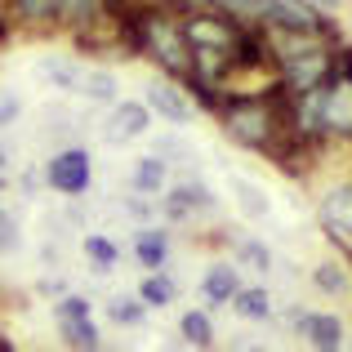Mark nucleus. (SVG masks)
<instances>
[{"label":"nucleus","mask_w":352,"mask_h":352,"mask_svg":"<svg viewBox=\"0 0 352 352\" xmlns=\"http://www.w3.org/2000/svg\"><path fill=\"white\" fill-rule=\"evenodd\" d=\"M50 188H58V192H67V197H76V192H85L89 188V156L85 152H58L50 161Z\"/></svg>","instance_id":"7"},{"label":"nucleus","mask_w":352,"mask_h":352,"mask_svg":"<svg viewBox=\"0 0 352 352\" xmlns=\"http://www.w3.org/2000/svg\"><path fill=\"white\" fill-rule=\"evenodd\" d=\"M179 32H183V41H188V50H223V54H232L241 27L232 18H219V14H197V18H188Z\"/></svg>","instance_id":"5"},{"label":"nucleus","mask_w":352,"mask_h":352,"mask_svg":"<svg viewBox=\"0 0 352 352\" xmlns=\"http://www.w3.org/2000/svg\"><path fill=\"white\" fill-rule=\"evenodd\" d=\"M76 317H89V303L80 299V294H67V299L58 303V326L63 321H76Z\"/></svg>","instance_id":"28"},{"label":"nucleus","mask_w":352,"mask_h":352,"mask_svg":"<svg viewBox=\"0 0 352 352\" xmlns=\"http://www.w3.org/2000/svg\"><path fill=\"white\" fill-rule=\"evenodd\" d=\"M183 339H188L192 348H210L214 330H210V317H206V312H183Z\"/></svg>","instance_id":"19"},{"label":"nucleus","mask_w":352,"mask_h":352,"mask_svg":"<svg viewBox=\"0 0 352 352\" xmlns=\"http://www.w3.org/2000/svg\"><path fill=\"white\" fill-rule=\"evenodd\" d=\"M179 5H197V0H179Z\"/></svg>","instance_id":"35"},{"label":"nucleus","mask_w":352,"mask_h":352,"mask_svg":"<svg viewBox=\"0 0 352 352\" xmlns=\"http://www.w3.org/2000/svg\"><path fill=\"white\" fill-rule=\"evenodd\" d=\"M138 299H143V308H165V303H174V281L161 272H152L143 281V290H138Z\"/></svg>","instance_id":"15"},{"label":"nucleus","mask_w":352,"mask_h":352,"mask_svg":"<svg viewBox=\"0 0 352 352\" xmlns=\"http://www.w3.org/2000/svg\"><path fill=\"white\" fill-rule=\"evenodd\" d=\"M147 112H156V116L174 120V125H183V120L192 116V107H188V98H183L174 85H165V80H152V85H147Z\"/></svg>","instance_id":"8"},{"label":"nucleus","mask_w":352,"mask_h":352,"mask_svg":"<svg viewBox=\"0 0 352 352\" xmlns=\"http://www.w3.org/2000/svg\"><path fill=\"white\" fill-rule=\"evenodd\" d=\"M63 339L72 348H98V326L89 317H76V321H63Z\"/></svg>","instance_id":"18"},{"label":"nucleus","mask_w":352,"mask_h":352,"mask_svg":"<svg viewBox=\"0 0 352 352\" xmlns=\"http://www.w3.org/2000/svg\"><path fill=\"white\" fill-rule=\"evenodd\" d=\"M232 303H236L241 317H250V321H263L267 312H272V299H267V290H236Z\"/></svg>","instance_id":"17"},{"label":"nucleus","mask_w":352,"mask_h":352,"mask_svg":"<svg viewBox=\"0 0 352 352\" xmlns=\"http://www.w3.org/2000/svg\"><path fill=\"white\" fill-rule=\"evenodd\" d=\"M138 54H152V58L161 63L170 76H179V80L192 76V50H188V41H183V32L174 23H165L156 9H147L143 23H138Z\"/></svg>","instance_id":"2"},{"label":"nucleus","mask_w":352,"mask_h":352,"mask_svg":"<svg viewBox=\"0 0 352 352\" xmlns=\"http://www.w3.org/2000/svg\"><path fill=\"white\" fill-rule=\"evenodd\" d=\"M112 321L116 326H138L143 321V299H112Z\"/></svg>","instance_id":"22"},{"label":"nucleus","mask_w":352,"mask_h":352,"mask_svg":"<svg viewBox=\"0 0 352 352\" xmlns=\"http://www.w3.org/2000/svg\"><path fill=\"white\" fill-rule=\"evenodd\" d=\"M36 76H41V80H54L58 89H76V85H80V72L72 67V63H58V58L36 63Z\"/></svg>","instance_id":"14"},{"label":"nucleus","mask_w":352,"mask_h":352,"mask_svg":"<svg viewBox=\"0 0 352 352\" xmlns=\"http://www.w3.org/2000/svg\"><path fill=\"white\" fill-rule=\"evenodd\" d=\"M138 263L143 267H165V258H170V241H165V232H156V228H147V232H138Z\"/></svg>","instance_id":"12"},{"label":"nucleus","mask_w":352,"mask_h":352,"mask_svg":"<svg viewBox=\"0 0 352 352\" xmlns=\"http://www.w3.org/2000/svg\"><path fill=\"white\" fill-rule=\"evenodd\" d=\"M161 183H165V161L161 156H143L134 165V188L138 192H161Z\"/></svg>","instance_id":"16"},{"label":"nucleus","mask_w":352,"mask_h":352,"mask_svg":"<svg viewBox=\"0 0 352 352\" xmlns=\"http://www.w3.org/2000/svg\"><path fill=\"white\" fill-rule=\"evenodd\" d=\"M236 192H241V206H245V214H267V201L258 197L254 183H236Z\"/></svg>","instance_id":"27"},{"label":"nucleus","mask_w":352,"mask_h":352,"mask_svg":"<svg viewBox=\"0 0 352 352\" xmlns=\"http://www.w3.org/2000/svg\"><path fill=\"white\" fill-rule=\"evenodd\" d=\"M219 112H223L228 134H232L241 147H258V152H263L267 138L281 129V125H276V116L267 112L263 103H254V98H223Z\"/></svg>","instance_id":"3"},{"label":"nucleus","mask_w":352,"mask_h":352,"mask_svg":"<svg viewBox=\"0 0 352 352\" xmlns=\"http://www.w3.org/2000/svg\"><path fill=\"white\" fill-rule=\"evenodd\" d=\"M18 241H23V236H18V223L0 210V250H18Z\"/></svg>","instance_id":"30"},{"label":"nucleus","mask_w":352,"mask_h":352,"mask_svg":"<svg viewBox=\"0 0 352 352\" xmlns=\"http://www.w3.org/2000/svg\"><path fill=\"white\" fill-rule=\"evenodd\" d=\"M23 18H58V0H14Z\"/></svg>","instance_id":"24"},{"label":"nucleus","mask_w":352,"mask_h":352,"mask_svg":"<svg viewBox=\"0 0 352 352\" xmlns=\"http://www.w3.org/2000/svg\"><path fill=\"white\" fill-rule=\"evenodd\" d=\"M236 290H241L236 267H228V263L210 267V276H206V299H210V303H232V294H236Z\"/></svg>","instance_id":"11"},{"label":"nucleus","mask_w":352,"mask_h":352,"mask_svg":"<svg viewBox=\"0 0 352 352\" xmlns=\"http://www.w3.org/2000/svg\"><path fill=\"white\" fill-rule=\"evenodd\" d=\"M312 5H321V9H339V0H312Z\"/></svg>","instance_id":"32"},{"label":"nucleus","mask_w":352,"mask_h":352,"mask_svg":"<svg viewBox=\"0 0 352 352\" xmlns=\"http://www.w3.org/2000/svg\"><path fill=\"white\" fill-rule=\"evenodd\" d=\"M303 335H308L312 348H321V352H335L339 344H344V326H339L335 317H312Z\"/></svg>","instance_id":"13"},{"label":"nucleus","mask_w":352,"mask_h":352,"mask_svg":"<svg viewBox=\"0 0 352 352\" xmlns=\"http://www.w3.org/2000/svg\"><path fill=\"white\" fill-rule=\"evenodd\" d=\"M85 94L98 98V103H107V98L116 94V80L107 76V72H94V76H85Z\"/></svg>","instance_id":"25"},{"label":"nucleus","mask_w":352,"mask_h":352,"mask_svg":"<svg viewBox=\"0 0 352 352\" xmlns=\"http://www.w3.org/2000/svg\"><path fill=\"white\" fill-rule=\"evenodd\" d=\"M219 9H228L232 18H254L258 14V0H214Z\"/></svg>","instance_id":"29"},{"label":"nucleus","mask_w":352,"mask_h":352,"mask_svg":"<svg viewBox=\"0 0 352 352\" xmlns=\"http://www.w3.org/2000/svg\"><path fill=\"white\" fill-rule=\"evenodd\" d=\"M98 9L103 0H58V18H72V23H89Z\"/></svg>","instance_id":"21"},{"label":"nucleus","mask_w":352,"mask_h":352,"mask_svg":"<svg viewBox=\"0 0 352 352\" xmlns=\"http://www.w3.org/2000/svg\"><path fill=\"white\" fill-rule=\"evenodd\" d=\"M0 41H5V23H0Z\"/></svg>","instance_id":"34"},{"label":"nucleus","mask_w":352,"mask_h":352,"mask_svg":"<svg viewBox=\"0 0 352 352\" xmlns=\"http://www.w3.org/2000/svg\"><path fill=\"white\" fill-rule=\"evenodd\" d=\"M14 116H18V98L14 94H0V129L14 125Z\"/></svg>","instance_id":"31"},{"label":"nucleus","mask_w":352,"mask_h":352,"mask_svg":"<svg viewBox=\"0 0 352 352\" xmlns=\"http://www.w3.org/2000/svg\"><path fill=\"white\" fill-rule=\"evenodd\" d=\"M317 285H321L326 294H348V272H344L339 263H321V267H317Z\"/></svg>","instance_id":"20"},{"label":"nucleus","mask_w":352,"mask_h":352,"mask_svg":"<svg viewBox=\"0 0 352 352\" xmlns=\"http://www.w3.org/2000/svg\"><path fill=\"white\" fill-rule=\"evenodd\" d=\"M201 210H214V197H210L201 183H183V188H174L170 197H165V214L170 219H192V214H201Z\"/></svg>","instance_id":"9"},{"label":"nucleus","mask_w":352,"mask_h":352,"mask_svg":"<svg viewBox=\"0 0 352 352\" xmlns=\"http://www.w3.org/2000/svg\"><path fill=\"white\" fill-rule=\"evenodd\" d=\"M241 263L254 267V272H263V267L272 263V254H267V250L258 245V241H245V245H241Z\"/></svg>","instance_id":"26"},{"label":"nucleus","mask_w":352,"mask_h":352,"mask_svg":"<svg viewBox=\"0 0 352 352\" xmlns=\"http://www.w3.org/2000/svg\"><path fill=\"white\" fill-rule=\"evenodd\" d=\"M321 228H326V236L352 258V183L348 188H335L321 201Z\"/></svg>","instance_id":"6"},{"label":"nucleus","mask_w":352,"mask_h":352,"mask_svg":"<svg viewBox=\"0 0 352 352\" xmlns=\"http://www.w3.org/2000/svg\"><path fill=\"white\" fill-rule=\"evenodd\" d=\"M258 18L276 27V32H294V36H330V27L317 18V9L303 0H258Z\"/></svg>","instance_id":"4"},{"label":"nucleus","mask_w":352,"mask_h":352,"mask_svg":"<svg viewBox=\"0 0 352 352\" xmlns=\"http://www.w3.org/2000/svg\"><path fill=\"white\" fill-rule=\"evenodd\" d=\"M0 170H5V147H0Z\"/></svg>","instance_id":"33"},{"label":"nucleus","mask_w":352,"mask_h":352,"mask_svg":"<svg viewBox=\"0 0 352 352\" xmlns=\"http://www.w3.org/2000/svg\"><path fill=\"white\" fill-rule=\"evenodd\" d=\"M0 188H5V174H0Z\"/></svg>","instance_id":"36"},{"label":"nucleus","mask_w":352,"mask_h":352,"mask_svg":"<svg viewBox=\"0 0 352 352\" xmlns=\"http://www.w3.org/2000/svg\"><path fill=\"white\" fill-rule=\"evenodd\" d=\"M85 254L94 258L98 267H112L116 263V245H112V241H103V236H85Z\"/></svg>","instance_id":"23"},{"label":"nucleus","mask_w":352,"mask_h":352,"mask_svg":"<svg viewBox=\"0 0 352 352\" xmlns=\"http://www.w3.org/2000/svg\"><path fill=\"white\" fill-rule=\"evenodd\" d=\"M147 103H120L116 112H112V129H107V138L112 143H129V138H138V134H147Z\"/></svg>","instance_id":"10"},{"label":"nucleus","mask_w":352,"mask_h":352,"mask_svg":"<svg viewBox=\"0 0 352 352\" xmlns=\"http://www.w3.org/2000/svg\"><path fill=\"white\" fill-rule=\"evenodd\" d=\"M285 36H290V41H285V50H276V67H281V76H285V89L299 98L303 89H312L330 72L335 54H330L317 36H294V32H285Z\"/></svg>","instance_id":"1"}]
</instances>
